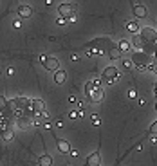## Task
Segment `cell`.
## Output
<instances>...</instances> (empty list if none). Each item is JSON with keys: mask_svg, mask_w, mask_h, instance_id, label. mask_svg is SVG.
<instances>
[{"mask_svg": "<svg viewBox=\"0 0 157 166\" xmlns=\"http://www.w3.org/2000/svg\"><path fill=\"white\" fill-rule=\"evenodd\" d=\"M101 80H103V83H107V85H114V83H117L121 80V72H119L117 67L110 65V67H107L103 72H101Z\"/></svg>", "mask_w": 157, "mask_h": 166, "instance_id": "obj_1", "label": "cell"}, {"mask_svg": "<svg viewBox=\"0 0 157 166\" xmlns=\"http://www.w3.org/2000/svg\"><path fill=\"white\" fill-rule=\"evenodd\" d=\"M58 15L63 16V18H67L69 22H74L76 20V4H72V2H62L58 6Z\"/></svg>", "mask_w": 157, "mask_h": 166, "instance_id": "obj_2", "label": "cell"}, {"mask_svg": "<svg viewBox=\"0 0 157 166\" xmlns=\"http://www.w3.org/2000/svg\"><path fill=\"white\" fill-rule=\"evenodd\" d=\"M132 62H134L137 71H146V65L150 63L148 62V56L145 52H134L132 54Z\"/></svg>", "mask_w": 157, "mask_h": 166, "instance_id": "obj_3", "label": "cell"}, {"mask_svg": "<svg viewBox=\"0 0 157 166\" xmlns=\"http://www.w3.org/2000/svg\"><path fill=\"white\" fill-rule=\"evenodd\" d=\"M105 98V92H103V87H96L92 92L87 96V99L90 101V103H99L101 99Z\"/></svg>", "mask_w": 157, "mask_h": 166, "instance_id": "obj_4", "label": "cell"}, {"mask_svg": "<svg viewBox=\"0 0 157 166\" xmlns=\"http://www.w3.org/2000/svg\"><path fill=\"white\" fill-rule=\"evenodd\" d=\"M54 141H56V146H58V150L62 152V154H71V145H69V141H65L63 137H58V135H54Z\"/></svg>", "mask_w": 157, "mask_h": 166, "instance_id": "obj_5", "label": "cell"}, {"mask_svg": "<svg viewBox=\"0 0 157 166\" xmlns=\"http://www.w3.org/2000/svg\"><path fill=\"white\" fill-rule=\"evenodd\" d=\"M42 65L47 69V71H51V72H56V71L62 69V67H60V62H58L56 58H51V56H47V60H45Z\"/></svg>", "mask_w": 157, "mask_h": 166, "instance_id": "obj_6", "label": "cell"}, {"mask_svg": "<svg viewBox=\"0 0 157 166\" xmlns=\"http://www.w3.org/2000/svg\"><path fill=\"white\" fill-rule=\"evenodd\" d=\"M132 13H134V16H136V18H146V16H148V9H146V6H145V4H134Z\"/></svg>", "mask_w": 157, "mask_h": 166, "instance_id": "obj_7", "label": "cell"}, {"mask_svg": "<svg viewBox=\"0 0 157 166\" xmlns=\"http://www.w3.org/2000/svg\"><path fill=\"white\" fill-rule=\"evenodd\" d=\"M16 13H18V18H31L33 7L27 6V4H20V6L16 7Z\"/></svg>", "mask_w": 157, "mask_h": 166, "instance_id": "obj_8", "label": "cell"}, {"mask_svg": "<svg viewBox=\"0 0 157 166\" xmlns=\"http://www.w3.org/2000/svg\"><path fill=\"white\" fill-rule=\"evenodd\" d=\"M141 36L145 38V42L154 43V42L157 40V31H155V29H152V27H145V29L141 31Z\"/></svg>", "mask_w": 157, "mask_h": 166, "instance_id": "obj_9", "label": "cell"}, {"mask_svg": "<svg viewBox=\"0 0 157 166\" xmlns=\"http://www.w3.org/2000/svg\"><path fill=\"white\" fill-rule=\"evenodd\" d=\"M99 164H101V155H99V152H92L90 155L87 157L85 166H99Z\"/></svg>", "mask_w": 157, "mask_h": 166, "instance_id": "obj_10", "label": "cell"}, {"mask_svg": "<svg viewBox=\"0 0 157 166\" xmlns=\"http://www.w3.org/2000/svg\"><path fill=\"white\" fill-rule=\"evenodd\" d=\"M126 31L130 33V34H141V25H139V22L137 20H132L126 24Z\"/></svg>", "mask_w": 157, "mask_h": 166, "instance_id": "obj_11", "label": "cell"}, {"mask_svg": "<svg viewBox=\"0 0 157 166\" xmlns=\"http://www.w3.org/2000/svg\"><path fill=\"white\" fill-rule=\"evenodd\" d=\"M16 123H18V126H20V128H24V130H25V128H29V126L33 124V117H29V116H24V117H20V119H16Z\"/></svg>", "mask_w": 157, "mask_h": 166, "instance_id": "obj_12", "label": "cell"}, {"mask_svg": "<svg viewBox=\"0 0 157 166\" xmlns=\"http://www.w3.org/2000/svg\"><path fill=\"white\" fill-rule=\"evenodd\" d=\"M33 108L40 114V112H45V110H47V105L43 103L42 99H33Z\"/></svg>", "mask_w": 157, "mask_h": 166, "instance_id": "obj_13", "label": "cell"}, {"mask_svg": "<svg viewBox=\"0 0 157 166\" xmlns=\"http://www.w3.org/2000/svg\"><path fill=\"white\" fill-rule=\"evenodd\" d=\"M65 80H67V72H65L63 69H60V71H56V72H54V83L62 85Z\"/></svg>", "mask_w": 157, "mask_h": 166, "instance_id": "obj_14", "label": "cell"}, {"mask_svg": "<svg viewBox=\"0 0 157 166\" xmlns=\"http://www.w3.org/2000/svg\"><path fill=\"white\" fill-rule=\"evenodd\" d=\"M38 166H52V157L47 155V154L40 155V159H38Z\"/></svg>", "mask_w": 157, "mask_h": 166, "instance_id": "obj_15", "label": "cell"}, {"mask_svg": "<svg viewBox=\"0 0 157 166\" xmlns=\"http://www.w3.org/2000/svg\"><path fill=\"white\" fill-rule=\"evenodd\" d=\"M121 54H123V52L119 51V47H112V49L108 51V58H110L112 62H116V60H119V58H121Z\"/></svg>", "mask_w": 157, "mask_h": 166, "instance_id": "obj_16", "label": "cell"}, {"mask_svg": "<svg viewBox=\"0 0 157 166\" xmlns=\"http://www.w3.org/2000/svg\"><path fill=\"white\" fill-rule=\"evenodd\" d=\"M117 47H119V51H121V52H130V51H132V47H134V45H132V43H130L128 40H121V42H119V45H117Z\"/></svg>", "mask_w": 157, "mask_h": 166, "instance_id": "obj_17", "label": "cell"}, {"mask_svg": "<svg viewBox=\"0 0 157 166\" xmlns=\"http://www.w3.org/2000/svg\"><path fill=\"white\" fill-rule=\"evenodd\" d=\"M146 42L145 38L141 36V34H134V40H132V45H136V47H141V45H145Z\"/></svg>", "mask_w": 157, "mask_h": 166, "instance_id": "obj_18", "label": "cell"}, {"mask_svg": "<svg viewBox=\"0 0 157 166\" xmlns=\"http://www.w3.org/2000/svg\"><path fill=\"white\" fill-rule=\"evenodd\" d=\"M90 123L94 124V126H99V124H101V117L98 114H92L90 116Z\"/></svg>", "mask_w": 157, "mask_h": 166, "instance_id": "obj_19", "label": "cell"}, {"mask_svg": "<svg viewBox=\"0 0 157 166\" xmlns=\"http://www.w3.org/2000/svg\"><path fill=\"white\" fill-rule=\"evenodd\" d=\"M148 134L154 135V137L157 135V121H154V123L150 124V128H148Z\"/></svg>", "mask_w": 157, "mask_h": 166, "instance_id": "obj_20", "label": "cell"}, {"mask_svg": "<svg viewBox=\"0 0 157 166\" xmlns=\"http://www.w3.org/2000/svg\"><path fill=\"white\" fill-rule=\"evenodd\" d=\"M2 134H4V141H11V139H13V137H15V134H13V130H6V132H2Z\"/></svg>", "mask_w": 157, "mask_h": 166, "instance_id": "obj_21", "label": "cell"}, {"mask_svg": "<svg viewBox=\"0 0 157 166\" xmlns=\"http://www.w3.org/2000/svg\"><path fill=\"white\" fill-rule=\"evenodd\" d=\"M69 119H72V121L81 119V117H80V112H78V110H71V112H69Z\"/></svg>", "mask_w": 157, "mask_h": 166, "instance_id": "obj_22", "label": "cell"}, {"mask_svg": "<svg viewBox=\"0 0 157 166\" xmlns=\"http://www.w3.org/2000/svg\"><path fill=\"white\" fill-rule=\"evenodd\" d=\"M146 71H150V72H157V62H150V63H148Z\"/></svg>", "mask_w": 157, "mask_h": 166, "instance_id": "obj_23", "label": "cell"}, {"mask_svg": "<svg viewBox=\"0 0 157 166\" xmlns=\"http://www.w3.org/2000/svg\"><path fill=\"white\" fill-rule=\"evenodd\" d=\"M132 67H134L132 60H123V69H132Z\"/></svg>", "mask_w": 157, "mask_h": 166, "instance_id": "obj_24", "label": "cell"}, {"mask_svg": "<svg viewBox=\"0 0 157 166\" xmlns=\"http://www.w3.org/2000/svg\"><path fill=\"white\" fill-rule=\"evenodd\" d=\"M128 98H130V99H136V98H137V90H136V89H130V90H128Z\"/></svg>", "mask_w": 157, "mask_h": 166, "instance_id": "obj_25", "label": "cell"}, {"mask_svg": "<svg viewBox=\"0 0 157 166\" xmlns=\"http://www.w3.org/2000/svg\"><path fill=\"white\" fill-rule=\"evenodd\" d=\"M69 103H71V105H78L80 101H78V98H76L74 94H71V96H69Z\"/></svg>", "mask_w": 157, "mask_h": 166, "instance_id": "obj_26", "label": "cell"}, {"mask_svg": "<svg viewBox=\"0 0 157 166\" xmlns=\"http://www.w3.org/2000/svg\"><path fill=\"white\" fill-rule=\"evenodd\" d=\"M7 103H9V101H7L4 96H0V108H6V107H7Z\"/></svg>", "mask_w": 157, "mask_h": 166, "instance_id": "obj_27", "label": "cell"}, {"mask_svg": "<svg viewBox=\"0 0 157 166\" xmlns=\"http://www.w3.org/2000/svg\"><path fill=\"white\" fill-rule=\"evenodd\" d=\"M22 18H15V20H13V27H16V29H20V25H22Z\"/></svg>", "mask_w": 157, "mask_h": 166, "instance_id": "obj_28", "label": "cell"}, {"mask_svg": "<svg viewBox=\"0 0 157 166\" xmlns=\"http://www.w3.org/2000/svg\"><path fill=\"white\" fill-rule=\"evenodd\" d=\"M65 22H69V20H67V18H63V16H60V18H56V24H58V25H63Z\"/></svg>", "mask_w": 157, "mask_h": 166, "instance_id": "obj_29", "label": "cell"}, {"mask_svg": "<svg viewBox=\"0 0 157 166\" xmlns=\"http://www.w3.org/2000/svg\"><path fill=\"white\" fill-rule=\"evenodd\" d=\"M15 74V67H7V76H13Z\"/></svg>", "mask_w": 157, "mask_h": 166, "instance_id": "obj_30", "label": "cell"}, {"mask_svg": "<svg viewBox=\"0 0 157 166\" xmlns=\"http://www.w3.org/2000/svg\"><path fill=\"white\" fill-rule=\"evenodd\" d=\"M80 155V152L78 150H71V157H78Z\"/></svg>", "mask_w": 157, "mask_h": 166, "instance_id": "obj_31", "label": "cell"}, {"mask_svg": "<svg viewBox=\"0 0 157 166\" xmlns=\"http://www.w3.org/2000/svg\"><path fill=\"white\" fill-rule=\"evenodd\" d=\"M78 58H80L78 54H71V62H78Z\"/></svg>", "mask_w": 157, "mask_h": 166, "instance_id": "obj_32", "label": "cell"}, {"mask_svg": "<svg viewBox=\"0 0 157 166\" xmlns=\"http://www.w3.org/2000/svg\"><path fill=\"white\" fill-rule=\"evenodd\" d=\"M45 60H47V56H45V54H42V56L38 58V62H40V63H43V62H45Z\"/></svg>", "mask_w": 157, "mask_h": 166, "instance_id": "obj_33", "label": "cell"}, {"mask_svg": "<svg viewBox=\"0 0 157 166\" xmlns=\"http://www.w3.org/2000/svg\"><path fill=\"white\" fill-rule=\"evenodd\" d=\"M62 124H63V121H60V119H56V121H54V126H58V128H60Z\"/></svg>", "mask_w": 157, "mask_h": 166, "instance_id": "obj_34", "label": "cell"}, {"mask_svg": "<svg viewBox=\"0 0 157 166\" xmlns=\"http://www.w3.org/2000/svg\"><path fill=\"white\" fill-rule=\"evenodd\" d=\"M154 94H155V98H157V83L154 85Z\"/></svg>", "mask_w": 157, "mask_h": 166, "instance_id": "obj_35", "label": "cell"}, {"mask_svg": "<svg viewBox=\"0 0 157 166\" xmlns=\"http://www.w3.org/2000/svg\"><path fill=\"white\" fill-rule=\"evenodd\" d=\"M154 108H155V110H157V101H155V105H154Z\"/></svg>", "mask_w": 157, "mask_h": 166, "instance_id": "obj_36", "label": "cell"}]
</instances>
